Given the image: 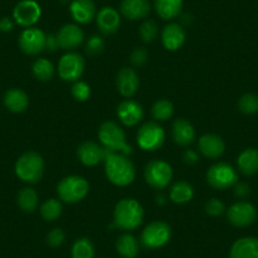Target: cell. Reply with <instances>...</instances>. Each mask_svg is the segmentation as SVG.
Segmentation results:
<instances>
[{"mask_svg":"<svg viewBox=\"0 0 258 258\" xmlns=\"http://www.w3.org/2000/svg\"><path fill=\"white\" fill-rule=\"evenodd\" d=\"M42 16L41 6L36 0H22L14 7L13 21L23 28H31Z\"/></svg>","mask_w":258,"mask_h":258,"instance_id":"obj_11","label":"cell"},{"mask_svg":"<svg viewBox=\"0 0 258 258\" xmlns=\"http://www.w3.org/2000/svg\"><path fill=\"white\" fill-rule=\"evenodd\" d=\"M173 177L172 167L163 160H153L145 168L146 182L156 190H163L171 183Z\"/></svg>","mask_w":258,"mask_h":258,"instance_id":"obj_6","label":"cell"},{"mask_svg":"<svg viewBox=\"0 0 258 258\" xmlns=\"http://www.w3.org/2000/svg\"><path fill=\"white\" fill-rule=\"evenodd\" d=\"M225 205L219 199H210L205 204V212L210 217H219L223 213H225Z\"/></svg>","mask_w":258,"mask_h":258,"instance_id":"obj_39","label":"cell"},{"mask_svg":"<svg viewBox=\"0 0 258 258\" xmlns=\"http://www.w3.org/2000/svg\"><path fill=\"white\" fill-rule=\"evenodd\" d=\"M238 170L244 175H254L258 172V150L247 148L237 158Z\"/></svg>","mask_w":258,"mask_h":258,"instance_id":"obj_26","label":"cell"},{"mask_svg":"<svg viewBox=\"0 0 258 258\" xmlns=\"http://www.w3.org/2000/svg\"><path fill=\"white\" fill-rule=\"evenodd\" d=\"M46 39L47 34L42 29L36 27L26 28L19 36V48L28 56H37L43 49H46Z\"/></svg>","mask_w":258,"mask_h":258,"instance_id":"obj_12","label":"cell"},{"mask_svg":"<svg viewBox=\"0 0 258 258\" xmlns=\"http://www.w3.org/2000/svg\"><path fill=\"white\" fill-rule=\"evenodd\" d=\"M183 162L186 163V165H195V163L199 161V155H198L195 151L192 150H186L185 152H183Z\"/></svg>","mask_w":258,"mask_h":258,"instance_id":"obj_43","label":"cell"},{"mask_svg":"<svg viewBox=\"0 0 258 258\" xmlns=\"http://www.w3.org/2000/svg\"><path fill=\"white\" fill-rule=\"evenodd\" d=\"M14 171L17 177L23 182L37 183L43 177L44 161L39 153L28 151L17 160Z\"/></svg>","mask_w":258,"mask_h":258,"instance_id":"obj_4","label":"cell"},{"mask_svg":"<svg viewBox=\"0 0 258 258\" xmlns=\"http://www.w3.org/2000/svg\"><path fill=\"white\" fill-rule=\"evenodd\" d=\"M141 39L146 43H151L158 36V26L155 21H145L140 27Z\"/></svg>","mask_w":258,"mask_h":258,"instance_id":"obj_36","label":"cell"},{"mask_svg":"<svg viewBox=\"0 0 258 258\" xmlns=\"http://www.w3.org/2000/svg\"><path fill=\"white\" fill-rule=\"evenodd\" d=\"M105 48V42L98 34H94L88 39L85 44V51L89 56H98Z\"/></svg>","mask_w":258,"mask_h":258,"instance_id":"obj_38","label":"cell"},{"mask_svg":"<svg viewBox=\"0 0 258 258\" xmlns=\"http://www.w3.org/2000/svg\"><path fill=\"white\" fill-rule=\"evenodd\" d=\"M96 24L103 34H114L120 27V14L111 7H104L96 13Z\"/></svg>","mask_w":258,"mask_h":258,"instance_id":"obj_17","label":"cell"},{"mask_svg":"<svg viewBox=\"0 0 258 258\" xmlns=\"http://www.w3.org/2000/svg\"><path fill=\"white\" fill-rule=\"evenodd\" d=\"M173 104L166 99H160L152 106V116L157 121H166L172 116Z\"/></svg>","mask_w":258,"mask_h":258,"instance_id":"obj_34","label":"cell"},{"mask_svg":"<svg viewBox=\"0 0 258 258\" xmlns=\"http://www.w3.org/2000/svg\"><path fill=\"white\" fill-rule=\"evenodd\" d=\"M234 194L238 199H245L250 194L249 185L245 182H237L234 185Z\"/></svg>","mask_w":258,"mask_h":258,"instance_id":"obj_42","label":"cell"},{"mask_svg":"<svg viewBox=\"0 0 258 258\" xmlns=\"http://www.w3.org/2000/svg\"><path fill=\"white\" fill-rule=\"evenodd\" d=\"M183 0H155V9L158 17L165 21L175 19L180 16Z\"/></svg>","mask_w":258,"mask_h":258,"instance_id":"obj_27","label":"cell"},{"mask_svg":"<svg viewBox=\"0 0 258 258\" xmlns=\"http://www.w3.org/2000/svg\"><path fill=\"white\" fill-rule=\"evenodd\" d=\"M171 238V228L167 223L156 222L150 223L147 227L143 229L142 234H141V242L146 248L150 249H156V248H161L165 244H167L168 240Z\"/></svg>","mask_w":258,"mask_h":258,"instance_id":"obj_10","label":"cell"},{"mask_svg":"<svg viewBox=\"0 0 258 258\" xmlns=\"http://www.w3.org/2000/svg\"><path fill=\"white\" fill-rule=\"evenodd\" d=\"M85 70V59L78 52H68L58 61V76L63 81L75 83L80 80Z\"/></svg>","mask_w":258,"mask_h":258,"instance_id":"obj_9","label":"cell"},{"mask_svg":"<svg viewBox=\"0 0 258 258\" xmlns=\"http://www.w3.org/2000/svg\"><path fill=\"white\" fill-rule=\"evenodd\" d=\"M89 182L85 177L71 175L63 177L57 185V195L59 200L69 204L81 202L89 194Z\"/></svg>","mask_w":258,"mask_h":258,"instance_id":"obj_5","label":"cell"},{"mask_svg":"<svg viewBox=\"0 0 258 258\" xmlns=\"http://www.w3.org/2000/svg\"><path fill=\"white\" fill-rule=\"evenodd\" d=\"M166 140L165 129L156 121L143 124L137 133V143L141 150L153 152L162 147Z\"/></svg>","mask_w":258,"mask_h":258,"instance_id":"obj_8","label":"cell"},{"mask_svg":"<svg viewBox=\"0 0 258 258\" xmlns=\"http://www.w3.org/2000/svg\"><path fill=\"white\" fill-rule=\"evenodd\" d=\"M116 252L123 258H135L140 252V243L132 234H123L116 240Z\"/></svg>","mask_w":258,"mask_h":258,"instance_id":"obj_29","label":"cell"},{"mask_svg":"<svg viewBox=\"0 0 258 258\" xmlns=\"http://www.w3.org/2000/svg\"><path fill=\"white\" fill-rule=\"evenodd\" d=\"M104 170L108 180L115 186H128L135 181L136 167L128 156L123 153L108 152L104 158Z\"/></svg>","mask_w":258,"mask_h":258,"instance_id":"obj_1","label":"cell"},{"mask_svg":"<svg viewBox=\"0 0 258 258\" xmlns=\"http://www.w3.org/2000/svg\"><path fill=\"white\" fill-rule=\"evenodd\" d=\"M73 258H94L95 254V248L88 238H79L74 243L73 249H71Z\"/></svg>","mask_w":258,"mask_h":258,"instance_id":"obj_33","label":"cell"},{"mask_svg":"<svg viewBox=\"0 0 258 258\" xmlns=\"http://www.w3.org/2000/svg\"><path fill=\"white\" fill-rule=\"evenodd\" d=\"M140 76L133 69L123 68L116 75V89L124 98H132L140 89Z\"/></svg>","mask_w":258,"mask_h":258,"instance_id":"obj_16","label":"cell"},{"mask_svg":"<svg viewBox=\"0 0 258 258\" xmlns=\"http://www.w3.org/2000/svg\"><path fill=\"white\" fill-rule=\"evenodd\" d=\"M147 59L148 52L145 48H142V47H138V48H136L131 53V61H132V63L135 66H142V64H145L147 62Z\"/></svg>","mask_w":258,"mask_h":258,"instance_id":"obj_41","label":"cell"},{"mask_svg":"<svg viewBox=\"0 0 258 258\" xmlns=\"http://www.w3.org/2000/svg\"><path fill=\"white\" fill-rule=\"evenodd\" d=\"M207 181L217 190H227L238 182V173L229 163L218 162L208 170Z\"/></svg>","mask_w":258,"mask_h":258,"instance_id":"obj_7","label":"cell"},{"mask_svg":"<svg viewBox=\"0 0 258 258\" xmlns=\"http://www.w3.org/2000/svg\"><path fill=\"white\" fill-rule=\"evenodd\" d=\"M58 39L56 34H47L46 39V49L49 52H54L58 48Z\"/></svg>","mask_w":258,"mask_h":258,"instance_id":"obj_44","label":"cell"},{"mask_svg":"<svg viewBox=\"0 0 258 258\" xmlns=\"http://www.w3.org/2000/svg\"><path fill=\"white\" fill-rule=\"evenodd\" d=\"M71 94H73L75 100L86 101L91 95V88L88 83H85V81H75L73 88H71Z\"/></svg>","mask_w":258,"mask_h":258,"instance_id":"obj_37","label":"cell"},{"mask_svg":"<svg viewBox=\"0 0 258 258\" xmlns=\"http://www.w3.org/2000/svg\"><path fill=\"white\" fill-rule=\"evenodd\" d=\"M39 198L38 194L34 188L32 187H24L18 192L17 197V204H18L19 209L24 213H33L36 212L38 208Z\"/></svg>","mask_w":258,"mask_h":258,"instance_id":"obj_30","label":"cell"},{"mask_svg":"<svg viewBox=\"0 0 258 258\" xmlns=\"http://www.w3.org/2000/svg\"><path fill=\"white\" fill-rule=\"evenodd\" d=\"M156 203H157V204H160V205L165 204L166 199H165V197H163L162 194H160V195H157V197H156Z\"/></svg>","mask_w":258,"mask_h":258,"instance_id":"obj_46","label":"cell"},{"mask_svg":"<svg viewBox=\"0 0 258 258\" xmlns=\"http://www.w3.org/2000/svg\"><path fill=\"white\" fill-rule=\"evenodd\" d=\"M70 14L79 24H89L96 17V7L93 0H73Z\"/></svg>","mask_w":258,"mask_h":258,"instance_id":"obj_21","label":"cell"},{"mask_svg":"<svg viewBox=\"0 0 258 258\" xmlns=\"http://www.w3.org/2000/svg\"><path fill=\"white\" fill-rule=\"evenodd\" d=\"M56 36L58 39L59 48L64 49V51H73V49L79 48L85 39L83 29L78 24L73 23L64 24Z\"/></svg>","mask_w":258,"mask_h":258,"instance_id":"obj_14","label":"cell"},{"mask_svg":"<svg viewBox=\"0 0 258 258\" xmlns=\"http://www.w3.org/2000/svg\"><path fill=\"white\" fill-rule=\"evenodd\" d=\"M4 106L12 113H23L29 105V96L22 89H9L4 94Z\"/></svg>","mask_w":258,"mask_h":258,"instance_id":"obj_25","label":"cell"},{"mask_svg":"<svg viewBox=\"0 0 258 258\" xmlns=\"http://www.w3.org/2000/svg\"><path fill=\"white\" fill-rule=\"evenodd\" d=\"M151 12L148 0H123L120 4V13L129 21H140L146 18Z\"/></svg>","mask_w":258,"mask_h":258,"instance_id":"obj_22","label":"cell"},{"mask_svg":"<svg viewBox=\"0 0 258 258\" xmlns=\"http://www.w3.org/2000/svg\"><path fill=\"white\" fill-rule=\"evenodd\" d=\"M113 215L116 228L121 230H135L142 224L145 210L140 202L132 198H125L116 203Z\"/></svg>","mask_w":258,"mask_h":258,"instance_id":"obj_2","label":"cell"},{"mask_svg":"<svg viewBox=\"0 0 258 258\" xmlns=\"http://www.w3.org/2000/svg\"><path fill=\"white\" fill-rule=\"evenodd\" d=\"M172 138L176 145L190 146L195 140V129L192 124L183 118H178L172 124Z\"/></svg>","mask_w":258,"mask_h":258,"instance_id":"obj_23","label":"cell"},{"mask_svg":"<svg viewBox=\"0 0 258 258\" xmlns=\"http://www.w3.org/2000/svg\"><path fill=\"white\" fill-rule=\"evenodd\" d=\"M227 218L230 224L238 228L249 227L257 219V209L248 202H237L227 210Z\"/></svg>","mask_w":258,"mask_h":258,"instance_id":"obj_13","label":"cell"},{"mask_svg":"<svg viewBox=\"0 0 258 258\" xmlns=\"http://www.w3.org/2000/svg\"><path fill=\"white\" fill-rule=\"evenodd\" d=\"M14 28V21H12L8 17H4V18L0 19V32L3 33H9V32L13 31Z\"/></svg>","mask_w":258,"mask_h":258,"instance_id":"obj_45","label":"cell"},{"mask_svg":"<svg viewBox=\"0 0 258 258\" xmlns=\"http://www.w3.org/2000/svg\"><path fill=\"white\" fill-rule=\"evenodd\" d=\"M186 33L178 23H170L162 29L161 41L167 51H177L185 43Z\"/></svg>","mask_w":258,"mask_h":258,"instance_id":"obj_20","label":"cell"},{"mask_svg":"<svg viewBox=\"0 0 258 258\" xmlns=\"http://www.w3.org/2000/svg\"><path fill=\"white\" fill-rule=\"evenodd\" d=\"M230 258H258V238H239L230 248Z\"/></svg>","mask_w":258,"mask_h":258,"instance_id":"obj_24","label":"cell"},{"mask_svg":"<svg viewBox=\"0 0 258 258\" xmlns=\"http://www.w3.org/2000/svg\"><path fill=\"white\" fill-rule=\"evenodd\" d=\"M41 212L42 218L47 222H54L56 219H58L62 214V203L61 200L54 199V198H51V199H47L43 204L41 205Z\"/></svg>","mask_w":258,"mask_h":258,"instance_id":"obj_32","label":"cell"},{"mask_svg":"<svg viewBox=\"0 0 258 258\" xmlns=\"http://www.w3.org/2000/svg\"><path fill=\"white\" fill-rule=\"evenodd\" d=\"M46 240L47 244L51 245V247H59V245L64 242V232L61 228H54V229H52L51 232L47 234Z\"/></svg>","mask_w":258,"mask_h":258,"instance_id":"obj_40","label":"cell"},{"mask_svg":"<svg viewBox=\"0 0 258 258\" xmlns=\"http://www.w3.org/2000/svg\"><path fill=\"white\" fill-rule=\"evenodd\" d=\"M194 198V187L187 181H177L170 188V200L175 204H186Z\"/></svg>","mask_w":258,"mask_h":258,"instance_id":"obj_28","label":"cell"},{"mask_svg":"<svg viewBox=\"0 0 258 258\" xmlns=\"http://www.w3.org/2000/svg\"><path fill=\"white\" fill-rule=\"evenodd\" d=\"M238 108L243 114H252L258 113V95L255 94H244L238 101Z\"/></svg>","mask_w":258,"mask_h":258,"instance_id":"obj_35","label":"cell"},{"mask_svg":"<svg viewBox=\"0 0 258 258\" xmlns=\"http://www.w3.org/2000/svg\"><path fill=\"white\" fill-rule=\"evenodd\" d=\"M98 136L100 145L108 152L123 153L125 156L133 153V148L126 143L125 133L115 121H105L101 124Z\"/></svg>","mask_w":258,"mask_h":258,"instance_id":"obj_3","label":"cell"},{"mask_svg":"<svg viewBox=\"0 0 258 258\" xmlns=\"http://www.w3.org/2000/svg\"><path fill=\"white\" fill-rule=\"evenodd\" d=\"M106 150L95 142H84L78 148V157L83 165L93 167L104 161Z\"/></svg>","mask_w":258,"mask_h":258,"instance_id":"obj_18","label":"cell"},{"mask_svg":"<svg viewBox=\"0 0 258 258\" xmlns=\"http://www.w3.org/2000/svg\"><path fill=\"white\" fill-rule=\"evenodd\" d=\"M200 153L207 158H219L223 156L225 151V143L222 137L213 133H208L200 137L199 143H198Z\"/></svg>","mask_w":258,"mask_h":258,"instance_id":"obj_19","label":"cell"},{"mask_svg":"<svg viewBox=\"0 0 258 258\" xmlns=\"http://www.w3.org/2000/svg\"><path fill=\"white\" fill-rule=\"evenodd\" d=\"M33 76L39 81H49L54 75V66L47 58H38L32 66Z\"/></svg>","mask_w":258,"mask_h":258,"instance_id":"obj_31","label":"cell"},{"mask_svg":"<svg viewBox=\"0 0 258 258\" xmlns=\"http://www.w3.org/2000/svg\"><path fill=\"white\" fill-rule=\"evenodd\" d=\"M116 115L119 120L126 126H135L140 123L145 115L142 105L132 99L123 100L116 108Z\"/></svg>","mask_w":258,"mask_h":258,"instance_id":"obj_15","label":"cell"}]
</instances>
